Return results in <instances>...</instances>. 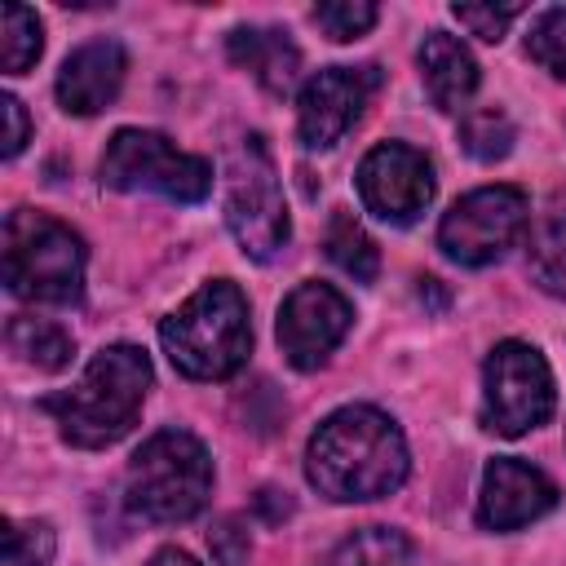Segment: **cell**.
Listing matches in <instances>:
<instances>
[{
	"instance_id": "cell-1",
	"label": "cell",
	"mask_w": 566,
	"mask_h": 566,
	"mask_svg": "<svg viewBox=\"0 0 566 566\" xmlns=\"http://www.w3.org/2000/svg\"><path fill=\"white\" fill-rule=\"evenodd\" d=\"M407 442L402 429L376 407H340L332 411L310 447H305V478L318 495L336 504L380 500L402 486L407 478Z\"/></svg>"
},
{
	"instance_id": "cell-2",
	"label": "cell",
	"mask_w": 566,
	"mask_h": 566,
	"mask_svg": "<svg viewBox=\"0 0 566 566\" xmlns=\"http://www.w3.org/2000/svg\"><path fill=\"white\" fill-rule=\"evenodd\" d=\"M146 389H150V358L137 345H106L88 358L84 376L71 389L40 398V407L57 420V433L71 447L97 451L119 442L137 424Z\"/></svg>"
},
{
	"instance_id": "cell-3",
	"label": "cell",
	"mask_w": 566,
	"mask_h": 566,
	"mask_svg": "<svg viewBox=\"0 0 566 566\" xmlns=\"http://www.w3.org/2000/svg\"><path fill=\"white\" fill-rule=\"evenodd\" d=\"M164 354L190 380H230L252 354L248 301L230 279L203 283L159 323Z\"/></svg>"
},
{
	"instance_id": "cell-4",
	"label": "cell",
	"mask_w": 566,
	"mask_h": 566,
	"mask_svg": "<svg viewBox=\"0 0 566 566\" xmlns=\"http://www.w3.org/2000/svg\"><path fill=\"white\" fill-rule=\"evenodd\" d=\"M212 495V455L186 429L150 433L124 473V500L146 522H190Z\"/></svg>"
},
{
	"instance_id": "cell-5",
	"label": "cell",
	"mask_w": 566,
	"mask_h": 566,
	"mask_svg": "<svg viewBox=\"0 0 566 566\" xmlns=\"http://www.w3.org/2000/svg\"><path fill=\"white\" fill-rule=\"evenodd\" d=\"M4 283L22 301L75 305L84 296V239L49 212L13 208L4 217Z\"/></svg>"
},
{
	"instance_id": "cell-6",
	"label": "cell",
	"mask_w": 566,
	"mask_h": 566,
	"mask_svg": "<svg viewBox=\"0 0 566 566\" xmlns=\"http://www.w3.org/2000/svg\"><path fill=\"white\" fill-rule=\"evenodd\" d=\"M226 226L252 261H274L292 239L279 168L261 137H243L226 159Z\"/></svg>"
},
{
	"instance_id": "cell-7",
	"label": "cell",
	"mask_w": 566,
	"mask_h": 566,
	"mask_svg": "<svg viewBox=\"0 0 566 566\" xmlns=\"http://www.w3.org/2000/svg\"><path fill=\"white\" fill-rule=\"evenodd\" d=\"M102 186L128 190V195L146 190V195H164L172 203H199L212 190V164L177 150L164 133L119 128L102 155Z\"/></svg>"
},
{
	"instance_id": "cell-8",
	"label": "cell",
	"mask_w": 566,
	"mask_h": 566,
	"mask_svg": "<svg viewBox=\"0 0 566 566\" xmlns=\"http://www.w3.org/2000/svg\"><path fill=\"white\" fill-rule=\"evenodd\" d=\"M553 371L526 340H500L482 363V424L500 438L539 429L553 416Z\"/></svg>"
},
{
	"instance_id": "cell-9",
	"label": "cell",
	"mask_w": 566,
	"mask_h": 566,
	"mask_svg": "<svg viewBox=\"0 0 566 566\" xmlns=\"http://www.w3.org/2000/svg\"><path fill=\"white\" fill-rule=\"evenodd\" d=\"M526 195L517 186H482L455 199L438 226V248L455 265H491L500 261L526 230Z\"/></svg>"
},
{
	"instance_id": "cell-10",
	"label": "cell",
	"mask_w": 566,
	"mask_h": 566,
	"mask_svg": "<svg viewBox=\"0 0 566 566\" xmlns=\"http://www.w3.org/2000/svg\"><path fill=\"white\" fill-rule=\"evenodd\" d=\"M433 164L407 142H380L358 164V199L389 226H411L433 203Z\"/></svg>"
},
{
	"instance_id": "cell-11",
	"label": "cell",
	"mask_w": 566,
	"mask_h": 566,
	"mask_svg": "<svg viewBox=\"0 0 566 566\" xmlns=\"http://www.w3.org/2000/svg\"><path fill=\"white\" fill-rule=\"evenodd\" d=\"M380 88L376 66H327L301 84L296 97V137L305 150H332L367 111Z\"/></svg>"
},
{
	"instance_id": "cell-12",
	"label": "cell",
	"mask_w": 566,
	"mask_h": 566,
	"mask_svg": "<svg viewBox=\"0 0 566 566\" xmlns=\"http://www.w3.org/2000/svg\"><path fill=\"white\" fill-rule=\"evenodd\" d=\"M349 323H354L349 301H345L332 283H318V279H314V283H301V287H292V292L283 296L274 336H279L283 358H287L296 371H314V367H323L327 354L345 340Z\"/></svg>"
},
{
	"instance_id": "cell-13",
	"label": "cell",
	"mask_w": 566,
	"mask_h": 566,
	"mask_svg": "<svg viewBox=\"0 0 566 566\" xmlns=\"http://www.w3.org/2000/svg\"><path fill=\"white\" fill-rule=\"evenodd\" d=\"M557 504V486L535 469L513 455H495L482 473V495H478V522L486 531H517L535 517H544Z\"/></svg>"
},
{
	"instance_id": "cell-14",
	"label": "cell",
	"mask_w": 566,
	"mask_h": 566,
	"mask_svg": "<svg viewBox=\"0 0 566 566\" xmlns=\"http://www.w3.org/2000/svg\"><path fill=\"white\" fill-rule=\"evenodd\" d=\"M128 53L119 40H88L80 44L57 71V102L66 115H97L124 88Z\"/></svg>"
},
{
	"instance_id": "cell-15",
	"label": "cell",
	"mask_w": 566,
	"mask_h": 566,
	"mask_svg": "<svg viewBox=\"0 0 566 566\" xmlns=\"http://www.w3.org/2000/svg\"><path fill=\"white\" fill-rule=\"evenodd\" d=\"M226 53L234 66H243L270 97L292 93L301 75V49L279 27H234L226 40Z\"/></svg>"
},
{
	"instance_id": "cell-16",
	"label": "cell",
	"mask_w": 566,
	"mask_h": 566,
	"mask_svg": "<svg viewBox=\"0 0 566 566\" xmlns=\"http://www.w3.org/2000/svg\"><path fill=\"white\" fill-rule=\"evenodd\" d=\"M416 62H420L424 93H429V102H433L438 111L455 115V111H464V102L478 93V62H473V53H469L455 35L429 31L424 44H420V53H416Z\"/></svg>"
},
{
	"instance_id": "cell-17",
	"label": "cell",
	"mask_w": 566,
	"mask_h": 566,
	"mask_svg": "<svg viewBox=\"0 0 566 566\" xmlns=\"http://www.w3.org/2000/svg\"><path fill=\"white\" fill-rule=\"evenodd\" d=\"M526 265H531V279L553 292V296H566V190L553 195L544 203V212L535 217L531 226V248H526Z\"/></svg>"
},
{
	"instance_id": "cell-18",
	"label": "cell",
	"mask_w": 566,
	"mask_h": 566,
	"mask_svg": "<svg viewBox=\"0 0 566 566\" xmlns=\"http://www.w3.org/2000/svg\"><path fill=\"white\" fill-rule=\"evenodd\" d=\"M4 340L35 371H62L71 363V354H75L71 332L57 327L53 318H35V314H13L9 327H4Z\"/></svg>"
},
{
	"instance_id": "cell-19",
	"label": "cell",
	"mask_w": 566,
	"mask_h": 566,
	"mask_svg": "<svg viewBox=\"0 0 566 566\" xmlns=\"http://www.w3.org/2000/svg\"><path fill=\"white\" fill-rule=\"evenodd\" d=\"M323 243H327V256H332L354 283H371V279H376V270H380V252H376L371 234L358 226L354 212L336 208L332 221H327V239H323Z\"/></svg>"
},
{
	"instance_id": "cell-20",
	"label": "cell",
	"mask_w": 566,
	"mask_h": 566,
	"mask_svg": "<svg viewBox=\"0 0 566 566\" xmlns=\"http://www.w3.org/2000/svg\"><path fill=\"white\" fill-rule=\"evenodd\" d=\"M411 539L394 526H363L332 553V566H411Z\"/></svg>"
},
{
	"instance_id": "cell-21",
	"label": "cell",
	"mask_w": 566,
	"mask_h": 566,
	"mask_svg": "<svg viewBox=\"0 0 566 566\" xmlns=\"http://www.w3.org/2000/svg\"><path fill=\"white\" fill-rule=\"evenodd\" d=\"M44 49V31L35 9L27 4H4L0 9V66L4 75H22Z\"/></svg>"
},
{
	"instance_id": "cell-22",
	"label": "cell",
	"mask_w": 566,
	"mask_h": 566,
	"mask_svg": "<svg viewBox=\"0 0 566 566\" xmlns=\"http://www.w3.org/2000/svg\"><path fill=\"white\" fill-rule=\"evenodd\" d=\"M460 146H464L473 159H482V164L504 159V155L513 150V124H509V115L495 111V106L469 111V115L460 119Z\"/></svg>"
},
{
	"instance_id": "cell-23",
	"label": "cell",
	"mask_w": 566,
	"mask_h": 566,
	"mask_svg": "<svg viewBox=\"0 0 566 566\" xmlns=\"http://www.w3.org/2000/svg\"><path fill=\"white\" fill-rule=\"evenodd\" d=\"M53 544L49 522H4V566H49Z\"/></svg>"
},
{
	"instance_id": "cell-24",
	"label": "cell",
	"mask_w": 566,
	"mask_h": 566,
	"mask_svg": "<svg viewBox=\"0 0 566 566\" xmlns=\"http://www.w3.org/2000/svg\"><path fill=\"white\" fill-rule=\"evenodd\" d=\"M526 53L557 80H566V9H544L531 22L526 35Z\"/></svg>"
},
{
	"instance_id": "cell-25",
	"label": "cell",
	"mask_w": 566,
	"mask_h": 566,
	"mask_svg": "<svg viewBox=\"0 0 566 566\" xmlns=\"http://www.w3.org/2000/svg\"><path fill=\"white\" fill-rule=\"evenodd\" d=\"M376 4L367 0H332V4H314V22L332 35V40H358L376 27Z\"/></svg>"
},
{
	"instance_id": "cell-26",
	"label": "cell",
	"mask_w": 566,
	"mask_h": 566,
	"mask_svg": "<svg viewBox=\"0 0 566 566\" xmlns=\"http://www.w3.org/2000/svg\"><path fill=\"white\" fill-rule=\"evenodd\" d=\"M451 13H455V22L469 27L478 40L495 44V40L509 31V22L522 18V4H455Z\"/></svg>"
},
{
	"instance_id": "cell-27",
	"label": "cell",
	"mask_w": 566,
	"mask_h": 566,
	"mask_svg": "<svg viewBox=\"0 0 566 566\" xmlns=\"http://www.w3.org/2000/svg\"><path fill=\"white\" fill-rule=\"evenodd\" d=\"M208 548L217 557V566H248V526L239 517H217V526L208 531Z\"/></svg>"
},
{
	"instance_id": "cell-28",
	"label": "cell",
	"mask_w": 566,
	"mask_h": 566,
	"mask_svg": "<svg viewBox=\"0 0 566 566\" xmlns=\"http://www.w3.org/2000/svg\"><path fill=\"white\" fill-rule=\"evenodd\" d=\"M0 115H4V159H13L22 146H27V111H22V102L13 97V93H4L0 97Z\"/></svg>"
},
{
	"instance_id": "cell-29",
	"label": "cell",
	"mask_w": 566,
	"mask_h": 566,
	"mask_svg": "<svg viewBox=\"0 0 566 566\" xmlns=\"http://www.w3.org/2000/svg\"><path fill=\"white\" fill-rule=\"evenodd\" d=\"M274 495H279V491H261V495H256V509H261L270 522H279V517H287V513H292V500H283V504H279Z\"/></svg>"
},
{
	"instance_id": "cell-30",
	"label": "cell",
	"mask_w": 566,
	"mask_h": 566,
	"mask_svg": "<svg viewBox=\"0 0 566 566\" xmlns=\"http://www.w3.org/2000/svg\"><path fill=\"white\" fill-rule=\"evenodd\" d=\"M150 566H199L186 548H159L155 557H150Z\"/></svg>"
}]
</instances>
